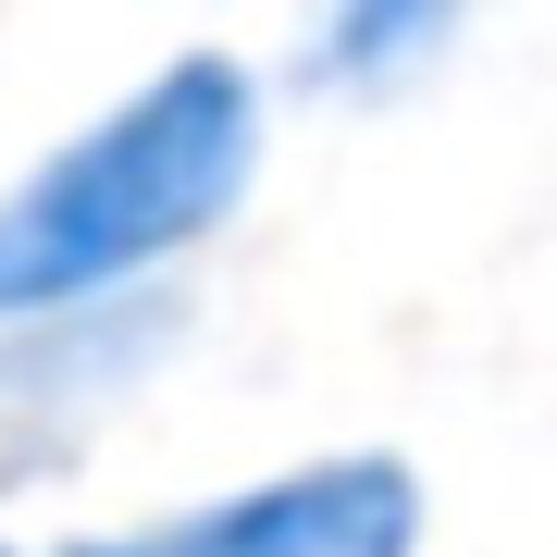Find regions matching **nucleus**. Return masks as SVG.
Segmentation results:
<instances>
[{"mask_svg":"<svg viewBox=\"0 0 557 557\" xmlns=\"http://www.w3.org/2000/svg\"><path fill=\"white\" fill-rule=\"evenodd\" d=\"M50 557H421V471L384 446H335V458L236 483V496L124 520V533H75Z\"/></svg>","mask_w":557,"mask_h":557,"instance_id":"f03ea898","label":"nucleus"},{"mask_svg":"<svg viewBox=\"0 0 557 557\" xmlns=\"http://www.w3.org/2000/svg\"><path fill=\"white\" fill-rule=\"evenodd\" d=\"M458 13L446 0H335L322 25H298V87H322V100H397V87L421 75V62H446Z\"/></svg>","mask_w":557,"mask_h":557,"instance_id":"20e7f679","label":"nucleus"},{"mask_svg":"<svg viewBox=\"0 0 557 557\" xmlns=\"http://www.w3.org/2000/svg\"><path fill=\"white\" fill-rule=\"evenodd\" d=\"M174 335H186L174 285H161V298H124V310H87V322H25V335H0V496L62 471Z\"/></svg>","mask_w":557,"mask_h":557,"instance_id":"7ed1b4c3","label":"nucleus"},{"mask_svg":"<svg viewBox=\"0 0 557 557\" xmlns=\"http://www.w3.org/2000/svg\"><path fill=\"white\" fill-rule=\"evenodd\" d=\"M0 557H38V545H13V533H0Z\"/></svg>","mask_w":557,"mask_h":557,"instance_id":"39448f33","label":"nucleus"},{"mask_svg":"<svg viewBox=\"0 0 557 557\" xmlns=\"http://www.w3.org/2000/svg\"><path fill=\"white\" fill-rule=\"evenodd\" d=\"M260 124H273V87L248 50H174L62 149H38L0 186V335L161 298V273L248 199Z\"/></svg>","mask_w":557,"mask_h":557,"instance_id":"f257e3e1","label":"nucleus"}]
</instances>
